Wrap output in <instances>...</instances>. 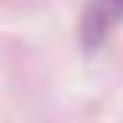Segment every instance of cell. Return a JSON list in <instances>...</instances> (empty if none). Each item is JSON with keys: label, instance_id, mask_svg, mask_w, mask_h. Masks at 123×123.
<instances>
[{"label": "cell", "instance_id": "6da1fadb", "mask_svg": "<svg viewBox=\"0 0 123 123\" xmlns=\"http://www.w3.org/2000/svg\"><path fill=\"white\" fill-rule=\"evenodd\" d=\"M123 17V0H94L85 17V35L88 44H96L100 37L115 21Z\"/></svg>", "mask_w": 123, "mask_h": 123}]
</instances>
